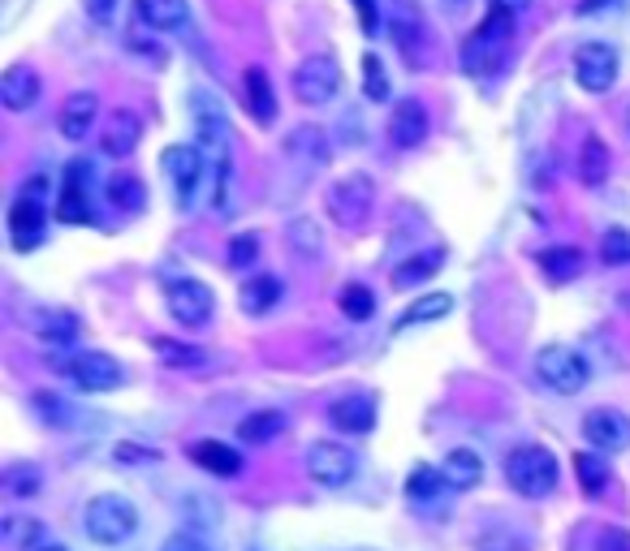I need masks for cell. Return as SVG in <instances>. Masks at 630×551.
Returning <instances> with one entry per match:
<instances>
[{
	"mask_svg": "<svg viewBox=\"0 0 630 551\" xmlns=\"http://www.w3.org/2000/svg\"><path fill=\"white\" fill-rule=\"evenodd\" d=\"M40 470H31V465H13V470H4V496H13V500H26V496H35L40 492Z\"/></svg>",
	"mask_w": 630,
	"mask_h": 551,
	"instance_id": "obj_38",
	"label": "cell"
},
{
	"mask_svg": "<svg viewBox=\"0 0 630 551\" xmlns=\"http://www.w3.org/2000/svg\"><path fill=\"white\" fill-rule=\"evenodd\" d=\"M195 130H199V151L211 173V202L216 211H229V186H233V143H229V125L216 108L195 112Z\"/></svg>",
	"mask_w": 630,
	"mask_h": 551,
	"instance_id": "obj_2",
	"label": "cell"
},
{
	"mask_svg": "<svg viewBox=\"0 0 630 551\" xmlns=\"http://www.w3.org/2000/svg\"><path fill=\"white\" fill-rule=\"evenodd\" d=\"M290 87H294L298 103L319 108V103H328L337 91H341V65H337L328 52H315V56H307V60H298V69H294Z\"/></svg>",
	"mask_w": 630,
	"mask_h": 551,
	"instance_id": "obj_8",
	"label": "cell"
},
{
	"mask_svg": "<svg viewBox=\"0 0 630 551\" xmlns=\"http://www.w3.org/2000/svg\"><path fill=\"white\" fill-rule=\"evenodd\" d=\"M22 551H65V548H56V543H44V539H35V543H26Z\"/></svg>",
	"mask_w": 630,
	"mask_h": 551,
	"instance_id": "obj_51",
	"label": "cell"
},
{
	"mask_svg": "<svg viewBox=\"0 0 630 551\" xmlns=\"http://www.w3.org/2000/svg\"><path fill=\"white\" fill-rule=\"evenodd\" d=\"M441 263H445V251H427V254H415V258H406V263L393 272V289H411V285H423L427 276H436V272H441Z\"/></svg>",
	"mask_w": 630,
	"mask_h": 551,
	"instance_id": "obj_31",
	"label": "cell"
},
{
	"mask_svg": "<svg viewBox=\"0 0 630 551\" xmlns=\"http://www.w3.org/2000/svg\"><path fill=\"white\" fill-rule=\"evenodd\" d=\"M587 444L600 452H627L630 449V418L622 409H591L583 418Z\"/></svg>",
	"mask_w": 630,
	"mask_h": 551,
	"instance_id": "obj_14",
	"label": "cell"
},
{
	"mask_svg": "<svg viewBox=\"0 0 630 551\" xmlns=\"http://www.w3.org/2000/svg\"><path fill=\"white\" fill-rule=\"evenodd\" d=\"M160 551H211V543H204V539H199V535H191V530H182V535L164 539V548Z\"/></svg>",
	"mask_w": 630,
	"mask_h": 551,
	"instance_id": "obj_44",
	"label": "cell"
},
{
	"mask_svg": "<svg viewBox=\"0 0 630 551\" xmlns=\"http://www.w3.org/2000/svg\"><path fill=\"white\" fill-rule=\"evenodd\" d=\"M134 13L164 35H182L191 26V0H134Z\"/></svg>",
	"mask_w": 630,
	"mask_h": 551,
	"instance_id": "obj_18",
	"label": "cell"
},
{
	"mask_svg": "<svg viewBox=\"0 0 630 551\" xmlns=\"http://www.w3.org/2000/svg\"><path fill=\"white\" fill-rule=\"evenodd\" d=\"M613 4H622V0H578L575 13L578 18H596V13H605V9H613Z\"/></svg>",
	"mask_w": 630,
	"mask_h": 551,
	"instance_id": "obj_49",
	"label": "cell"
},
{
	"mask_svg": "<svg viewBox=\"0 0 630 551\" xmlns=\"http://www.w3.org/2000/svg\"><path fill=\"white\" fill-rule=\"evenodd\" d=\"M96 117H100V96H91V91H78V96H69V100L61 103V117H56V125H61V134H65L69 143H83V139L91 134Z\"/></svg>",
	"mask_w": 630,
	"mask_h": 551,
	"instance_id": "obj_17",
	"label": "cell"
},
{
	"mask_svg": "<svg viewBox=\"0 0 630 551\" xmlns=\"http://www.w3.org/2000/svg\"><path fill=\"white\" fill-rule=\"evenodd\" d=\"M492 9H506V13H523V9H531V0H488Z\"/></svg>",
	"mask_w": 630,
	"mask_h": 551,
	"instance_id": "obj_50",
	"label": "cell"
},
{
	"mask_svg": "<svg viewBox=\"0 0 630 551\" xmlns=\"http://www.w3.org/2000/svg\"><path fill=\"white\" fill-rule=\"evenodd\" d=\"M44 177H35V181H26L22 186V195L13 199L9 207V238H13V251H35L40 242H44Z\"/></svg>",
	"mask_w": 630,
	"mask_h": 551,
	"instance_id": "obj_9",
	"label": "cell"
},
{
	"mask_svg": "<svg viewBox=\"0 0 630 551\" xmlns=\"http://www.w3.org/2000/svg\"><path fill=\"white\" fill-rule=\"evenodd\" d=\"M441 474H445V483H449L454 492H471V487H479V478H484V461H479L471 449H454L445 456Z\"/></svg>",
	"mask_w": 630,
	"mask_h": 551,
	"instance_id": "obj_24",
	"label": "cell"
},
{
	"mask_svg": "<svg viewBox=\"0 0 630 551\" xmlns=\"http://www.w3.org/2000/svg\"><path fill=\"white\" fill-rule=\"evenodd\" d=\"M83 530H87V539L100 543V548H121V543L139 530V508L130 500H121V496H100V500L87 504Z\"/></svg>",
	"mask_w": 630,
	"mask_h": 551,
	"instance_id": "obj_4",
	"label": "cell"
},
{
	"mask_svg": "<svg viewBox=\"0 0 630 551\" xmlns=\"http://www.w3.org/2000/svg\"><path fill=\"white\" fill-rule=\"evenodd\" d=\"M359 470V456L346 449V444H333V440H319L307 449V474H312L319 487H346Z\"/></svg>",
	"mask_w": 630,
	"mask_h": 551,
	"instance_id": "obj_10",
	"label": "cell"
},
{
	"mask_svg": "<svg viewBox=\"0 0 630 551\" xmlns=\"http://www.w3.org/2000/svg\"><path fill=\"white\" fill-rule=\"evenodd\" d=\"M575 470H578V483H583V492H587V496H600V492L609 487V465H605V456H596V452H578Z\"/></svg>",
	"mask_w": 630,
	"mask_h": 551,
	"instance_id": "obj_34",
	"label": "cell"
},
{
	"mask_svg": "<svg viewBox=\"0 0 630 551\" xmlns=\"http://www.w3.org/2000/svg\"><path fill=\"white\" fill-rule=\"evenodd\" d=\"M591 551H630V535L627 530H618V526H609V530H600V535H596Z\"/></svg>",
	"mask_w": 630,
	"mask_h": 551,
	"instance_id": "obj_43",
	"label": "cell"
},
{
	"mask_svg": "<svg viewBox=\"0 0 630 551\" xmlns=\"http://www.w3.org/2000/svg\"><path fill=\"white\" fill-rule=\"evenodd\" d=\"M535 375H540V384L544 388H553L557 397H575L587 388V379H591V371H587V357L571 345H544V350L535 353Z\"/></svg>",
	"mask_w": 630,
	"mask_h": 551,
	"instance_id": "obj_5",
	"label": "cell"
},
{
	"mask_svg": "<svg viewBox=\"0 0 630 551\" xmlns=\"http://www.w3.org/2000/svg\"><path fill=\"white\" fill-rule=\"evenodd\" d=\"M449 310H454V298H449V294H427V298L415 301V306H411L393 328H398V332H406V328H415V323H436V319H445Z\"/></svg>",
	"mask_w": 630,
	"mask_h": 551,
	"instance_id": "obj_32",
	"label": "cell"
},
{
	"mask_svg": "<svg viewBox=\"0 0 630 551\" xmlns=\"http://www.w3.org/2000/svg\"><path fill=\"white\" fill-rule=\"evenodd\" d=\"M281 294H285V289H281V280H276V276H268V272H260V276H251V280L242 285V298L238 301H242V310H247V315H268V310L281 301Z\"/></svg>",
	"mask_w": 630,
	"mask_h": 551,
	"instance_id": "obj_26",
	"label": "cell"
},
{
	"mask_svg": "<svg viewBox=\"0 0 630 551\" xmlns=\"http://www.w3.org/2000/svg\"><path fill=\"white\" fill-rule=\"evenodd\" d=\"M285 427H290V418H285L281 409H260V414H247V418L238 422V436H242L247 444H268V440H276Z\"/></svg>",
	"mask_w": 630,
	"mask_h": 551,
	"instance_id": "obj_27",
	"label": "cell"
},
{
	"mask_svg": "<svg viewBox=\"0 0 630 551\" xmlns=\"http://www.w3.org/2000/svg\"><path fill=\"white\" fill-rule=\"evenodd\" d=\"M40 74L31 69V65H9L4 69V78H0V103L9 108V112H26L31 103L40 100Z\"/></svg>",
	"mask_w": 630,
	"mask_h": 551,
	"instance_id": "obj_19",
	"label": "cell"
},
{
	"mask_svg": "<svg viewBox=\"0 0 630 551\" xmlns=\"http://www.w3.org/2000/svg\"><path fill=\"white\" fill-rule=\"evenodd\" d=\"M191 461H195V465H204V470L216 474V478H233V474H242V452L229 449V444H220V440H199V444H191Z\"/></svg>",
	"mask_w": 630,
	"mask_h": 551,
	"instance_id": "obj_22",
	"label": "cell"
},
{
	"mask_svg": "<svg viewBox=\"0 0 630 551\" xmlns=\"http://www.w3.org/2000/svg\"><path fill=\"white\" fill-rule=\"evenodd\" d=\"M256 254H260V238H251V233L229 242V263H233V267H251Z\"/></svg>",
	"mask_w": 630,
	"mask_h": 551,
	"instance_id": "obj_42",
	"label": "cell"
},
{
	"mask_svg": "<svg viewBox=\"0 0 630 551\" xmlns=\"http://www.w3.org/2000/svg\"><path fill=\"white\" fill-rule=\"evenodd\" d=\"M575 82L587 96H605L618 82V52L609 44H583L575 52Z\"/></svg>",
	"mask_w": 630,
	"mask_h": 551,
	"instance_id": "obj_11",
	"label": "cell"
},
{
	"mask_svg": "<svg viewBox=\"0 0 630 551\" xmlns=\"http://www.w3.org/2000/svg\"><path fill=\"white\" fill-rule=\"evenodd\" d=\"M627 125H630V112H627Z\"/></svg>",
	"mask_w": 630,
	"mask_h": 551,
	"instance_id": "obj_52",
	"label": "cell"
},
{
	"mask_svg": "<svg viewBox=\"0 0 630 551\" xmlns=\"http://www.w3.org/2000/svg\"><path fill=\"white\" fill-rule=\"evenodd\" d=\"M324 202H328V216H333L341 229H363L371 207H376V186H371L368 173H346L341 181L328 186Z\"/></svg>",
	"mask_w": 630,
	"mask_h": 551,
	"instance_id": "obj_6",
	"label": "cell"
},
{
	"mask_svg": "<svg viewBox=\"0 0 630 551\" xmlns=\"http://www.w3.org/2000/svg\"><path fill=\"white\" fill-rule=\"evenodd\" d=\"M117 461H160V452L143 444H117Z\"/></svg>",
	"mask_w": 630,
	"mask_h": 551,
	"instance_id": "obj_48",
	"label": "cell"
},
{
	"mask_svg": "<svg viewBox=\"0 0 630 551\" xmlns=\"http://www.w3.org/2000/svg\"><path fill=\"white\" fill-rule=\"evenodd\" d=\"M328 422L346 436H368L376 427V401L371 397H341L328 405Z\"/></svg>",
	"mask_w": 630,
	"mask_h": 551,
	"instance_id": "obj_21",
	"label": "cell"
},
{
	"mask_svg": "<svg viewBox=\"0 0 630 551\" xmlns=\"http://www.w3.org/2000/svg\"><path fill=\"white\" fill-rule=\"evenodd\" d=\"M578 177H583V186H605V177H609V147L596 134H587V143L578 151Z\"/></svg>",
	"mask_w": 630,
	"mask_h": 551,
	"instance_id": "obj_28",
	"label": "cell"
},
{
	"mask_svg": "<svg viewBox=\"0 0 630 551\" xmlns=\"http://www.w3.org/2000/svg\"><path fill=\"white\" fill-rule=\"evenodd\" d=\"M31 328H35V337L48 341V345H69V341H78V332H83L78 315H69V310H40V315L31 319Z\"/></svg>",
	"mask_w": 630,
	"mask_h": 551,
	"instance_id": "obj_23",
	"label": "cell"
},
{
	"mask_svg": "<svg viewBox=\"0 0 630 551\" xmlns=\"http://www.w3.org/2000/svg\"><path fill=\"white\" fill-rule=\"evenodd\" d=\"M112 9H117V0H87V18H91L96 26H108V22H112Z\"/></svg>",
	"mask_w": 630,
	"mask_h": 551,
	"instance_id": "obj_47",
	"label": "cell"
},
{
	"mask_svg": "<svg viewBox=\"0 0 630 551\" xmlns=\"http://www.w3.org/2000/svg\"><path fill=\"white\" fill-rule=\"evenodd\" d=\"M216 310V298L204 280H173L169 285V315L182 323V328H204Z\"/></svg>",
	"mask_w": 630,
	"mask_h": 551,
	"instance_id": "obj_12",
	"label": "cell"
},
{
	"mask_svg": "<svg viewBox=\"0 0 630 551\" xmlns=\"http://www.w3.org/2000/svg\"><path fill=\"white\" fill-rule=\"evenodd\" d=\"M540 267H544V276L553 285H566V280H575L578 272H583V254L575 246H553V251L540 254Z\"/></svg>",
	"mask_w": 630,
	"mask_h": 551,
	"instance_id": "obj_29",
	"label": "cell"
},
{
	"mask_svg": "<svg viewBox=\"0 0 630 551\" xmlns=\"http://www.w3.org/2000/svg\"><path fill=\"white\" fill-rule=\"evenodd\" d=\"M337 306H341V315L355 319V323H363V319L376 315V298H371L368 285H346V289L337 294Z\"/></svg>",
	"mask_w": 630,
	"mask_h": 551,
	"instance_id": "obj_37",
	"label": "cell"
},
{
	"mask_svg": "<svg viewBox=\"0 0 630 551\" xmlns=\"http://www.w3.org/2000/svg\"><path fill=\"white\" fill-rule=\"evenodd\" d=\"M285 147H290V155H303V159H312V164H328V143H324V130H315V125L294 130Z\"/></svg>",
	"mask_w": 630,
	"mask_h": 551,
	"instance_id": "obj_35",
	"label": "cell"
},
{
	"mask_svg": "<svg viewBox=\"0 0 630 551\" xmlns=\"http://www.w3.org/2000/svg\"><path fill=\"white\" fill-rule=\"evenodd\" d=\"M290 233H294V246H298V251L307 254V251H319V233H315V224H307V220H298V224H294V229H290Z\"/></svg>",
	"mask_w": 630,
	"mask_h": 551,
	"instance_id": "obj_45",
	"label": "cell"
},
{
	"mask_svg": "<svg viewBox=\"0 0 630 551\" xmlns=\"http://www.w3.org/2000/svg\"><path fill=\"white\" fill-rule=\"evenodd\" d=\"M0 539H4V543H18V551H22L26 543L44 539V526L31 521V517H4V521H0Z\"/></svg>",
	"mask_w": 630,
	"mask_h": 551,
	"instance_id": "obj_39",
	"label": "cell"
},
{
	"mask_svg": "<svg viewBox=\"0 0 630 551\" xmlns=\"http://www.w3.org/2000/svg\"><path fill=\"white\" fill-rule=\"evenodd\" d=\"M506 478L526 500H544L557 487V456L540 444H523L506 456Z\"/></svg>",
	"mask_w": 630,
	"mask_h": 551,
	"instance_id": "obj_3",
	"label": "cell"
},
{
	"mask_svg": "<svg viewBox=\"0 0 630 551\" xmlns=\"http://www.w3.org/2000/svg\"><path fill=\"white\" fill-rule=\"evenodd\" d=\"M105 195H108V202L121 207V211H139V207L148 202V190H143V181H139L134 173H112Z\"/></svg>",
	"mask_w": 630,
	"mask_h": 551,
	"instance_id": "obj_30",
	"label": "cell"
},
{
	"mask_svg": "<svg viewBox=\"0 0 630 551\" xmlns=\"http://www.w3.org/2000/svg\"><path fill=\"white\" fill-rule=\"evenodd\" d=\"M600 258H605L609 267H627L630 263V233L627 229H609V233L600 238Z\"/></svg>",
	"mask_w": 630,
	"mask_h": 551,
	"instance_id": "obj_41",
	"label": "cell"
},
{
	"mask_svg": "<svg viewBox=\"0 0 630 551\" xmlns=\"http://www.w3.org/2000/svg\"><path fill=\"white\" fill-rule=\"evenodd\" d=\"M242 91H247V108H251V117H256L260 125H272V117H276V96H272L268 74H263L260 65H251V69H247Z\"/></svg>",
	"mask_w": 630,
	"mask_h": 551,
	"instance_id": "obj_25",
	"label": "cell"
},
{
	"mask_svg": "<svg viewBox=\"0 0 630 551\" xmlns=\"http://www.w3.org/2000/svg\"><path fill=\"white\" fill-rule=\"evenodd\" d=\"M510 44H514V13L488 4L484 22L475 26L471 35H467V44H463V69L471 78L497 74L506 65V56H510Z\"/></svg>",
	"mask_w": 630,
	"mask_h": 551,
	"instance_id": "obj_1",
	"label": "cell"
},
{
	"mask_svg": "<svg viewBox=\"0 0 630 551\" xmlns=\"http://www.w3.org/2000/svg\"><path fill=\"white\" fill-rule=\"evenodd\" d=\"M363 96L371 103H384L389 100V74H384V65L376 60V56H363Z\"/></svg>",
	"mask_w": 630,
	"mask_h": 551,
	"instance_id": "obj_40",
	"label": "cell"
},
{
	"mask_svg": "<svg viewBox=\"0 0 630 551\" xmlns=\"http://www.w3.org/2000/svg\"><path fill=\"white\" fill-rule=\"evenodd\" d=\"M355 9H359V22H363V35H376V31H380V9H376V0H355Z\"/></svg>",
	"mask_w": 630,
	"mask_h": 551,
	"instance_id": "obj_46",
	"label": "cell"
},
{
	"mask_svg": "<svg viewBox=\"0 0 630 551\" xmlns=\"http://www.w3.org/2000/svg\"><path fill=\"white\" fill-rule=\"evenodd\" d=\"M164 173H169V181H173V190H177L182 207H191L195 190H199V181L208 177L204 151L186 147V143H182V147H169V151H164Z\"/></svg>",
	"mask_w": 630,
	"mask_h": 551,
	"instance_id": "obj_13",
	"label": "cell"
},
{
	"mask_svg": "<svg viewBox=\"0 0 630 551\" xmlns=\"http://www.w3.org/2000/svg\"><path fill=\"white\" fill-rule=\"evenodd\" d=\"M56 220L65 224H87L91 220V202H87V164H74L65 173V190L56 202Z\"/></svg>",
	"mask_w": 630,
	"mask_h": 551,
	"instance_id": "obj_20",
	"label": "cell"
},
{
	"mask_svg": "<svg viewBox=\"0 0 630 551\" xmlns=\"http://www.w3.org/2000/svg\"><path fill=\"white\" fill-rule=\"evenodd\" d=\"M53 371L65 375V379H69L74 388H83V393H112V388H121V379H126L121 362L108 357V353H69V357H56Z\"/></svg>",
	"mask_w": 630,
	"mask_h": 551,
	"instance_id": "obj_7",
	"label": "cell"
},
{
	"mask_svg": "<svg viewBox=\"0 0 630 551\" xmlns=\"http://www.w3.org/2000/svg\"><path fill=\"white\" fill-rule=\"evenodd\" d=\"M432 121H427V108L420 100H402L393 103V117H389V143L402 151H415L427 139Z\"/></svg>",
	"mask_w": 630,
	"mask_h": 551,
	"instance_id": "obj_16",
	"label": "cell"
},
{
	"mask_svg": "<svg viewBox=\"0 0 630 551\" xmlns=\"http://www.w3.org/2000/svg\"><path fill=\"white\" fill-rule=\"evenodd\" d=\"M139 139H143V121H139V112H130V108L108 112L105 139H100V151H105L108 159H130V155L139 151Z\"/></svg>",
	"mask_w": 630,
	"mask_h": 551,
	"instance_id": "obj_15",
	"label": "cell"
},
{
	"mask_svg": "<svg viewBox=\"0 0 630 551\" xmlns=\"http://www.w3.org/2000/svg\"><path fill=\"white\" fill-rule=\"evenodd\" d=\"M152 350H156V357L164 362V366H182V371H191V366H204L208 362V353L195 350V345H182V341H152Z\"/></svg>",
	"mask_w": 630,
	"mask_h": 551,
	"instance_id": "obj_36",
	"label": "cell"
},
{
	"mask_svg": "<svg viewBox=\"0 0 630 551\" xmlns=\"http://www.w3.org/2000/svg\"><path fill=\"white\" fill-rule=\"evenodd\" d=\"M445 487H449V483H445V474H441L436 465H415V470H411V478H406V496H411L415 504L436 500Z\"/></svg>",
	"mask_w": 630,
	"mask_h": 551,
	"instance_id": "obj_33",
	"label": "cell"
}]
</instances>
